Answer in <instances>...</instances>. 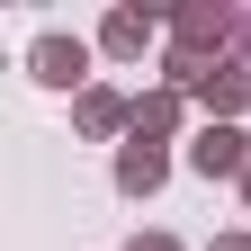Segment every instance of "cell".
<instances>
[{"label":"cell","mask_w":251,"mask_h":251,"mask_svg":"<svg viewBox=\"0 0 251 251\" xmlns=\"http://www.w3.org/2000/svg\"><path fill=\"white\" fill-rule=\"evenodd\" d=\"M81 72H90V54H81L72 36H45V45H36V81H54V90H72Z\"/></svg>","instance_id":"1"},{"label":"cell","mask_w":251,"mask_h":251,"mask_svg":"<svg viewBox=\"0 0 251 251\" xmlns=\"http://www.w3.org/2000/svg\"><path fill=\"white\" fill-rule=\"evenodd\" d=\"M188 162H198L206 179H215V171H242V135H233V126H206V135L188 144Z\"/></svg>","instance_id":"2"},{"label":"cell","mask_w":251,"mask_h":251,"mask_svg":"<svg viewBox=\"0 0 251 251\" xmlns=\"http://www.w3.org/2000/svg\"><path fill=\"white\" fill-rule=\"evenodd\" d=\"M117 188H126V198L162 188V152H152V135H135V144H126V162H117Z\"/></svg>","instance_id":"3"},{"label":"cell","mask_w":251,"mask_h":251,"mask_svg":"<svg viewBox=\"0 0 251 251\" xmlns=\"http://www.w3.org/2000/svg\"><path fill=\"white\" fill-rule=\"evenodd\" d=\"M171 126H179V99H144L135 108V135H171Z\"/></svg>","instance_id":"4"},{"label":"cell","mask_w":251,"mask_h":251,"mask_svg":"<svg viewBox=\"0 0 251 251\" xmlns=\"http://www.w3.org/2000/svg\"><path fill=\"white\" fill-rule=\"evenodd\" d=\"M144 36H152V27H144L135 9H126V18H108V45H117V54H144Z\"/></svg>","instance_id":"5"},{"label":"cell","mask_w":251,"mask_h":251,"mask_svg":"<svg viewBox=\"0 0 251 251\" xmlns=\"http://www.w3.org/2000/svg\"><path fill=\"white\" fill-rule=\"evenodd\" d=\"M117 117H126V108L108 99V90H90V99H81V126H90V135H108V126H117Z\"/></svg>","instance_id":"6"},{"label":"cell","mask_w":251,"mask_h":251,"mask_svg":"<svg viewBox=\"0 0 251 251\" xmlns=\"http://www.w3.org/2000/svg\"><path fill=\"white\" fill-rule=\"evenodd\" d=\"M206 99H215V108H242V99H251V72H225V81H206Z\"/></svg>","instance_id":"7"},{"label":"cell","mask_w":251,"mask_h":251,"mask_svg":"<svg viewBox=\"0 0 251 251\" xmlns=\"http://www.w3.org/2000/svg\"><path fill=\"white\" fill-rule=\"evenodd\" d=\"M135 251H179V242H171V233H144V242H135Z\"/></svg>","instance_id":"8"},{"label":"cell","mask_w":251,"mask_h":251,"mask_svg":"<svg viewBox=\"0 0 251 251\" xmlns=\"http://www.w3.org/2000/svg\"><path fill=\"white\" fill-rule=\"evenodd\" d=\"M215 251H251V233H225V242H215Z\"/></svg>","instance_id":"9"},{"label":"cell","mask_w":251,"mask_h":251,"mask_svg":"<svg viewBox=\"0 0 251 251\" xmlns=\"http://www.w3.org/2000/svg\"><path fill=\"white\" fill-rule=\"evenodd\" d=\"M242 188H251V171H242Z\"/></svg>","instance_id":"10"}]
</instances>
